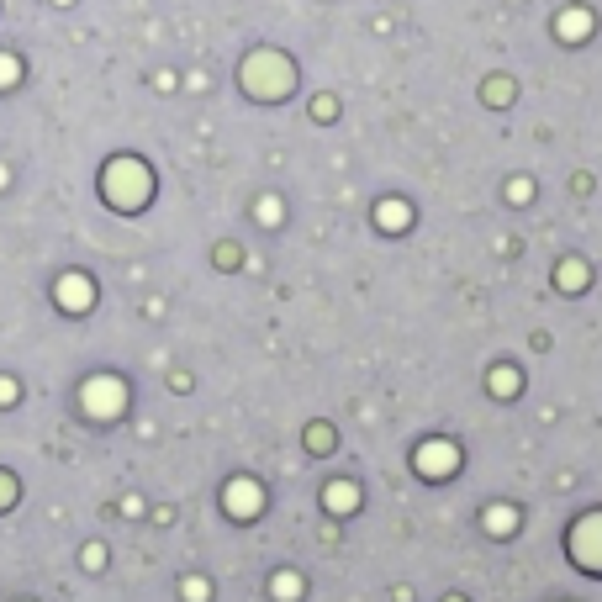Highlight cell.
I'll return each instance as SVG.
<instances>
[{"label":"cell","instance_id":"4","mask_svg":"<svg viewBox=\"0 0 602 602\" xmlns=\"http://www.w3.org/2000/svg\"><path fill=\"white\" fill-rule=\"evenodd\" d=\"M566 555H571L587 576H602V513H587V518H581L576 529L566 534Z\"/></svg>","mask_w":602,"mask_h":602},{"label":"cell","instance_id":"11","mask_svg":"<svg viewBox=\"0 0 602 602\" xmlns=\"http://www.w3.org/2000/svg\"><path fill=\"white\" fill-rule=\"evenodd\" d=\"M323 502L333 507V513H354V507H360V486H349V481H333L328 492H323Z\"/></svg>","mask_w":602,"mask_h":602},{"label":"cell","instance_id":"6","mask_svg":"<svg viewBox=\"0 0 602 602\" xmlns=\"http://www.w3.org/2000/svg\"><path fill=\"white\" fill-rule=\"evenodd\" d=\"M412 465H418V476L444 481V476H455V470H460V444H449V439H428V444H418Z\"/></svg>","mask_w":602,"mask_h":602},{"label":"cell","instance_id":"9","mask_svg":"<svg viewBox=\"0 0 602 602\" xmlns=\"http://www.w3.org/2000/svg\"><path fill=\"white\" fill-rule=\"evenodd\" d=\"M375 222H381L386 233H402V228H412V206L402 196H386L381 206H375Z\"/></svg>","mask_w":602,"mask_h":602},{"label":"cell","instance_id":"13","mask_svg":"<svg viewBox=\"0 0 602 602\" xmlns=\"http://www.w3.org/2000/svg\"><path fill=\"white\" fill-rule=\"evenodd\" d=\"M492 391H497V397H513V391H518V370L513 365H497L492 370Z\"/></svg>","mask_w":602,"mask_h":602},{"label":"cell","instance_id":"2","mask_svg":"<svg viewBox=\"0 0 602 602\" xmlns=\"http://www.w3.org/2000/svg\"><path fill=\"white\" fill-rule=\"evenodd\" d=\"M238 80H243V90H249L254 101H286L296 90V64L286 59V53H275V48H254L249 59H243Z\"/></svg>","mask_w":602,"mask_h":602},{"label":"cell","instance_id":"20","mask_svg":"<svg viewBox=\"0 0 602 602\" xmlns=\"http://www.w3.org/2000/svg\"><path fill=\"white\" fill-rule=\"evenodd\" d=\"M11 502H16V476H11V470H0V513H6Z\"/></svg>","mask_w":602,"mask_h":602},{"label":"cell","instance_id":"10","mask_svg":"<svg viewBox=\"0 0 602 602\" xmlns=\"http://www.w3.org/2000/svg\"><path fill=\"white\" fill-rule=\"evenodd\" d=\"M587 280H592V270L581 265V259H560V265H555V286L566 296H581V291H587Z\"/></svg>","mask_w":602,"mask_h":602},{"label":"cell","instance_id":"16","mask_svg":"<svg viewBox=\"0 0 602 602\" xmlns=\"http://www.w3.org/2000/svg\"><path fill=\"white\" fill-rule=\"evenodd\" d=\"M481 101H497V106H502V101H513V85H507V74H497V80L481 90Z\"/></svg>","mask_w":602,"mask_h":602},{"label":"cell","instance_id":"23","mask_svg":"<svg viewBox=\"0 0 602 602\" xmlns=\"http://www.w3.org/2000/svg\"><path fill=\"white\" fill-rule=\"evenodd\" d=\"M238 259H243V254H238V243H217V265H222V270L238 265Z\"/></svg>","mask_w":602,"mask_h":602},{"label":"cell","instance_id":"3","mask_svg":"<svg viewBox=\"0 0 602 602\" xmlns=\"http://www.w3.org/2000/svg\"><path fill=\"white\" fill-rule=\"evenodd\" d=\"M80 412L90 423H117L122 412H127V381L122 375H85V386H80Z\"/></svg>","mask_w":602,"mask_h":602},{"label":"cell","instance_id":"24","mask_svg":"<svg viewBox=\"0 0 602 602\" xmlns=\"http://www.w3.org/2000/svg\"><path fill=\"white\" fill-rule=\"evenodd\" d=\"M6 185H11V169H6V164H0V191H6Z\"/></svg>","mask_w":602,"mask_h":602},{"label":"cell","instance_id":"5","mask_svg":"<svg viewBox=\"0 0 602 602\" xmlns=\"http://www.w3.org/2000/svg\"><path fill=\"white\" fill-rule=\"evenodd\" d=\"M53 301H59V312L85 317L90 307H96V280H90L85 270H64L59 280H53Z\"/></svg>","mask_w":602,"mask_h":602},{"label":"cell","instance_id":"8","mask_svg":"<svg viewBox=\"0 0 602 602\" xmlns=\"http://www.w3.org/2000/svg\"><path fill=\"white\" fill-rule=\"evenodd\" d=\"M555 32H560V43H587V37H592V11H587V6H571V11H560Z\"/></svg>","mask_w":602,"mask_h":602},{"label":"cell","instance_id":"7","mask_svg":"<svg viewBox=\"0 0 602 602\" xmlns=\"http://www.w3.org/2000/svg\"><path fill=\"white\" fill-rule=\"evenodd\" d=\"M222 507H228L233 518H254L259 507H265V492H259V481L238 476V481H228V492H222Z\"/></svg>","mask_w":602,"mask_h":602},{"label":"cell","instance_id":"25","mask_svg":"<svg viewBox=\"0 0 602 602\" xmlns=\"http://www.w3.org/2000/svg\"><path fill=\"white\" fill-rule=\"evenodd\" d=\"M449 602H460V597H449Z\"/></svg>","mask_w":602,"mask_h":602},{"label":"cell","instance_id":"1","mask_svg":"<svg viewBox=\"0 0 602 602\" xmlns=\"http://www.w3.org/2000/svg\"><path fill=\"white\" fill-rule=\"evenodd\" d=\"M101 201L111 206V212H122V217L143 212V206L154 201V169H148L138 154L106 159V169H101Z\"/></svg>","mask_w":602,"mask_h":602},{"label":"cell","instance_id":"18","mask_svg":"<svg viewBox=\"0 0 602 602\" xmlns=\"http://www.w3.org/2000/svg\"><path fill=\"white\" fill-rule=\"evenodd\" d=\"M270 592H280V597H286V602H291V597H301V581H296L291 571H280V576L270 581Z\"/></svg>","mask_w":602,"mask_h":602},{"label":"cell","instance_id":"19","mask_svg":"<svg viewBox=\"0 0 602 602\" xmlns=\"http://www.w3.org/2000/svg\"><path fill=\"white\" fill-rule=\"evenodd\" d=\"M507 201H513V206L534 201V180H513V185H507Z\"/></svg>","mask_w":602,"mask_h":602},{"label":"cell","instance_id":"21","mask_svg":"<svg viewBox=\"0 0 602 602\" xmlns=\"http://www.w3.org/2000/svg\"><path fill=\"white\" fill-rule=\"evenodd\" d=\"M180 592H185V602H206V597H212V592H206V581H201V576H191Z\"/></svg>","mask_w":602,"mask_h":602},{"label":"cell","instance_id":"12","mask_svg":"<svg viewBox=\"0 0 602 602\" xmlns=\"http://www.w3.org/2000/svg\"><path fill=\"white\" fill-rule=\"evenodd\" d=\"M22 85V59L16 53H0V90H16Z\"/></svg>","mask_w":602,"mask_h":602},{"label":"cell","instance_id":"22","mask_svg":"<svg viewBox=\"0 0 602 602\" xmlns=\"http://www.w3.org/2000/svg\"><path fill=\"white\" fill-rule=\"evenodd\" d=\"M16 397H22V386H16L11 375H0V407H11Z\"/></svg>","mask_w":602,"mask_h":602},{"label":"cell","instance_id":"14","mask_svg":"<svg viewBox=\"0 0 602 602\" xmlns=\"http://www.w3.org/2000/svg\"><path fill=\"white\" fill-rule=\"evenodd\" d=\"M481 523H486L492 534H513V507H492V513H486Z\"/></svg>","mask_w":602,"mask_h":602},{"label":"cell","instance_id":"17","mask_svg":"<svg viewBox=\"0 0 602 602\" xmlns=\"http://www.w3.org/2000/svg\"><path fill=\"white\" fill-rule=\"evenodd\" d=\"M307 449H312V455H328V449H333V428H307Z\"/></svg>","mask_w":602,"mask_h":602},{"label":"cell","instance_id":"15","mask_svg":"<svg viewBox=\"0 0 602 602\" xmlns=\"http://www.w3.org/2000/svg\"><path fill=\"white\" fill-rule=\"evenodd\" d=\"M280 217H286V206H280V196H259V222H265V228H275Z\"/></svg>","mask_w":602,"mask_h":602}]
</instances>
